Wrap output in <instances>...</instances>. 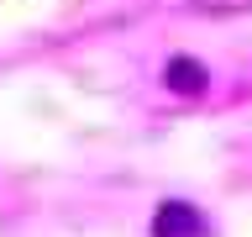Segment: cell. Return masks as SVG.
Returning a JSON list of instances; mask_svg holds the SVG:
<instances>
[{
  "label": "cell",
  "instance_id": "obj_2",
  "mask_svg": "<svg viewBox=\"0 0 252 237\" xmlns=\"http://www.w3.org/2000/svg\"><path fill=\"white\" fill-rule=\"evenodd\" d=\"M163 84H168L173 95H200L205 84H210V69H205L200 58H184V53H179V58L163 63Z\"/></svg>",
  "mask_w": 252,
  "mask_h": 237
},
{
  "label": "cell",
  "instance_id": "obj_1",
  "mask_svg": "<svg viewBox=\"0 0 252 237\" xmlns=\"http://www.w3.org/2000/svg\"><path fill=\"white\" fill-rule=\"evenodd\" d=\"M153 237H205V216L189 200H163L153 216Z\"/></svg>",
  "mask_w": 252,
  "mask_h": 237
}]
</instances>
